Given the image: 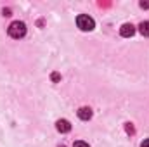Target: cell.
I'll return each mask as SVG.
<instances>
[{
	"instance_id": "30bf717a",
	"label": "cell",
	"mask_w": 149,
	"mask_h": 147,
	"mask_svg": "<svg viewBox=\"0 0 149 147\" xmlns=\"http://www.w3.org/2000/svg\"><path fill=\"white\" fill-rule=\"evenodd\" d=\"M127 132H128V133H134V126H132V123H127Z\"/></svg>"
},
{
	"instance_id": "6da1fadb",
	"label": "cell",
	"mask_w": 149,
	"mask_h": 147,
	"mask_svg": "<svg viewBox=\"0 0 149 147\" xmlns=\"http://www.w3.org/2000/svg\"><path fill=\"white\" fill-rule=\"evenodd\" d=\"M7 31H9V37L10 38L19 40V38H23L26 35V24L21 23V21H14V23H10V26H9Z\"/></svg>"
},
{
	"instance_id": "4fadbf2b",
	"label": "cell",
	"mask_w": 149,
	"mask_h": 147,
	"mask_svg": "<svg viewBox=\"0 0 149 147\" xmlns=\"http://www.w3.org/2000/svg\"><path fill=\"white\" fill-rule=\"evenodd\" d=\"M59 147H64V146H59Z\"/></svg>"
},
{
	"instance_id": "ba28073f",
	"label": "cell",
	"mask_w": 149,
	"mask_h": 147,
	"mask_svg": "<svg viewBox=\"0 0 149 147\" xmlns=\"http://www.w3.org/2000/svg\"><path fill=\"white\" fill-rule=\"evenodd\" d=\"M50 78H52V81H59V78H61V76H59V73H52Z\"/></svg>"
},
{
	"instance_id": "7c38bea8",
	"label": "cell",
	"mask_w": 149,
	"mask_h": 147,
	"mask_svg": "<svg viewBox=\"0 0 149 147\" xmlns=\"http://www.w3.org/2000/svg\"><path fill=\"white\" fill-rule=\"evenodd\" d=\"M3 16H10V9H3Z\"/></svg>"
},
{
	"instance_id": "8992f818",
	"label": "cell",
	"mask_w": 149,
	"mask_h": 147,
	"mask_svg": "<svg viewBox=\"0 0 149 147\" xmlns=\"http://www.w3.org/2000/svg\"><path fill=\"white\" fill-rule=\"evenodd\" d=\"M139 31L142 37H149V21H142L139 24Z\"/></svg>"
},
{
	"instance_id": "277c9868",
	"label": "cell",
	"mask_w": 149,
	"mask_h": 147,
	"mask_svg": "<svg viewBox=\"0 0 149 147\" xmlns=\"http://www.w3.org/2000/svg\"><path fill=\"white\" fill-rule=\"evenodd\" d=\"M56 128H57V132H61V133H68V132L71 130V125H70L68 119H59V121L56 123Z\"/></svg>"
},
{
	"instance_id": "9c48e42d",
	"label": "cell",
	"mask_w": 149,
	"mask_h": 147,
	"mask_svg": "<svg viewBox=\"0 0 149 147\" xmlns=\"http://www.w3.org/2000/svg\"><path fill=\"white\" fill-rule=\"evenodd\" d=\"M139 5H141V9H149V2H144V0H142Z\"/></svg>"
},
{
	"instance_id": "5b68a950",
	"label": "cell",
	"mask_w": 149,
	"mask_h": 147,
	"mask_svg": "<svg viewBox=\"0 0 149 147\" xmlns=\"http://www.w3.org/2000/svg\"><path fill=\"white\" fill-rule=\"evenodd\" d=\"M78 118L83 119V121H88L92 118V109L90 107H80L78 109Z\"/></svg>"
},
{
	"instance_id": "8fae6325",
	"label": "cell",
	"mask_w": 149,
	"mask_h": 147,
	"mask_svg": "<svg viewBox=\"0 0 149 147\" xmlns=\"http://www.w3.org/2000/svg\"><path fill=\"white\" fill-rule=\"evenodd\" d=\"M141 147H149V139H146V140L141 144Z\"/></svg>"
},
{
	"instance_id": "3957f363",
	"label": "cell",
	"mask_w": 149,
	"mask_h": 147,
	"mask_svg": "<svg viewBox=\"0 0 149 147\" xmlns=\"http://www.w3.org/2000/svg\"><path fill=\"white\" fill-rule=\"evenodd\" d=\"M134 33H135V26H134V24H130V23L123 24V26H121V30H120V35H121V37H125V38H130Z\"/></svg>"
},
{
	"instance_id": "52a82bcc",
	"label": "cell",
	"mask_w": 149,
	"mask_h": 147,
	"mask_svg": "<svg viewBox=\"0 0 149 147\" xmlns=\"http://www.w3.org/2000/svg\"><path fill=\"white\" fill-rule=\"evenodd\" d=\"M73 147H90V146H88L87 142H83V140H76L73 144Z\"/></svg>"
},
{
	"instance_id": "7a4b0ae2",
	"label": "cell",
	"mask_w": 149,
	"mask_h": 147,
	"mask_svg": "<svg viewBox=\"0 0 149 147\" xmlns=\"http://www.w3.org/2000/svg\"><path fill=\"white\" fill-rule=\"evenodd\" d=\"M76 24H78V28H80L81 31H92L94 26H95L94 19H92L90 16H87V14H80V16L76 17Z\"/></svg>"
}]
</instances>
